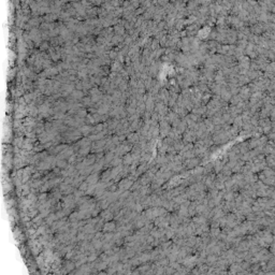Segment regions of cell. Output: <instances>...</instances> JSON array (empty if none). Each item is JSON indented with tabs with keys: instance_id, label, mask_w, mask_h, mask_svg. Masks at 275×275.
Returning a JSON list of instances; mask_svg holds the SVG:
<instances>
[{
	"instance_id": "obj_1",
	"label": "cell",
	"mask_w": 275,
	"mask_h": 275,
	"mask_svg": "<svg viewBox=\"0 0 275 275\" xmlns=\"http://www.w3.org/2000/svg\"><path fill=\"white\" fill-rule=\"evenodd\" d=\"M133 182L131 179H129L128 177H124L118 182V191L122 193L123 191H126V190H130L131 186H132Z\"/></svg>"
},
{
	"instance_id": "obj_2",
	"label": "cell",
	"mask_w": 275,
	"mask_h": 275,
	"mask_svg": "<svg viewBox=\"0 0 275 275\" xmlns=\"http://www.w3.org/2000/svg\"><path fill=\"white\" fill-rule=\"evenodd\" d=\"M74 149H73V147L72 146H68L67 148H65L63 151V152H60L58 155H56V157L58 158V159H69L70 157L74 154Z\"/></svg>"
},
{
	"instance_id": "obj_3",
	"label": "cell",
	"mask_w": 275,
	"mask_h": 275,
	"mask_svg": "<svg viewBox=\"0 0 275 275\" xmlns=\"http://www.w3.org/2000/svg\"><path fill=\"white\" fill-rule=\"evenodd\" d=\"M58 188H59V190L61 191V193L63 195H69V193H73V191H74V187H73V185H71V184H66L65 182L60 183L59 186H58Z\"/></svg>"
},
{
	"instance_id": "obj_4",
	"label": "cell",
	"mask_w": 275,
	"mask_h": 275,
	"mask_svg": "<svg viewBox=\"0 0 275 275\" xmlns=\"http://www.w3.org/2000/svg\"><path fill=\"white\" fill-rule=\"evenodd\" d=\"M96 160H97V156H96V154L95 153H93V154H88V155L84 158V160L82 161L83 162V165L85 167L86 166H93L94 163L96 162Z\"/></svg>"
},
{
	"instance_id": "obj_5",
	"label": "cell",
	"mask_w": 275,
	"mask_h": 275,
	"mask_svg": "<svg viewBox=\"0 0 275 275\" xmlns=\"http://www.w3.org/2000/svg\"><path fill=\"white\" fill-rule=\"evenodd\" d=\"M116 222H112V220H110V222H104V226H103V229L102 231L103 232H115L116 231Z\"/></svg>"
},
{
	"instance_id": "obj_6",
	"label": "cell",
	"mask_w": 275,
	"mask_h": 275,
	"mask_svg": "<svg viewBox=\"0 0 275 275\" xmlns=\"http://www.w3.org/2000/svg\"><path fill=\"white\" fill-rule=\"evenodd\" d=\"M99 173H100V172H94V173H91V174H89V175L87 176L85 181H86V182L88 183V184H97V183L99 182V179H100Z\"/></svg>"
},
{
	"instance_id": "obj_7",
	"label": "cell",
	"mask_w": 275,
	"mask_h": 275,
	"mask_svg": "<svg viewBox=\"0 0 275 275\" xmlns=\"http://www.w3.org/2000/svg\"><path fill=\"white\" fill-rule=\"evenodd\" d=\"M100 216H101L105 222H110V220L114 219V214H113L109 209L102 210V212L100 213Z\"/></svg>"
},
{
	"instance_id": "obj_8",
	"label": "cell",
	"mask_w": 275,
	"mask_h": 275,
	"mask_svg": "<svg viewBox=\"0 0 275 275\" xmlns=\"http://www.w3.org/2000/svg\"><path fill=\"white\" fill-rule=\"evenodd\" d=\"M127 140L129 141V143H131V144H136V143L139 142L140 140V134L138 132H130L128 136H127Z\"/></svg>"
},
{
	"instance_id": "obj_9",
	"label": "cell",
	"mask_w": 275,
	"mask_h": 275,
	"mask_svg": "<svg viewBox=\"0 0 275 275\" xmlns=\"http://www.w3.org/2000/svg\"><path fill=\"white\" fill-rule=\"evenodd\" d=\"M91 129H93V127L90 126V125H83L82 127L79 128V130L82 133V136H88L89 134H91Z\"/></svg>"
},
{
	"instance_id": "obj_10",
	"label": "cell",
	"mask_w": 275,
	"mask_h": 275,
	"mask_svg": "<svg viewBox=\"0 0 275 275\" xmlns=\"http://www.w3.org/2000/svg\"><path fill=\"white\" fill-rule=\"evenodd\" d=\"M120 192L118 191V190L114 192H110L109 197H108V201H109L110 203L116 202V201H118V199H120Z\"/></svg>"
},
{
	"instance_id": "obj_11",
	"label": "cell",
	"mask_w": 275,
	"mask_h": 275,
	"mask_svg": "<svg viewBox=\"0 0 275 275\" xmlns=\"http://www.w3.org/2000/svg\"><path fill=\"white\" fill-rule=\"evenodd\" d=\"M132 162H133V158H132L131 153H127V154H125L124 157H123V165L124 166H130Z\"/></svg>"
},
{
	"instance_id": "obj_12",
	"label": "cell",
	"mask_w": 275,
	"mask_h": 275,
	"mask_svg": "<svg viewBox=\"0 0 275 275\" xmlns=\"http://www.w3.org/2000/svg\"><path fill=\"white\" fill-rule=\"evenodd\" d=\"M114 153H115V156H120V157H122V156H124L125 154H127L126 149H125V146H124L122 143H120V145L116 146Z\"/></svg>"
},
{
	"instance_id": "obj_13",
	"label": "cell",
	"mask_w": 275,
	"mask_h": 275,
	"mask_svg": "<svg viewBox=\"0 0 275 275\" xmlns=\"http://www.w3.org/2000/svg\"><path fill=\"white\" fill-rule=\"evenodd\" d=\"M91 173H94V165L93 166H86L85 168H83V169L80 171L81 175H84V176H88L89 174H91Z\"/></svg>"
},
{
	"instance_id": "obj_14",
	"label": "cell",
	"mask_w": 275,
	"mask_h": 275,
	"mask_svg": "<svg viewBox=\"0 0 275 275\" xmlns=\"http://www.w3.org/2000/svg\"><path fill=\"white\" fill-rule=\"evenodd\" d=\"M120 165H123V158L120 157V156H115L112 159L111 163H110V167L113 168V167H117V166H120Z\"/></svg>"
},
{
	"instance_id": "obj_15",
	"label": "cell",
	"mask_w": 275,
	"mask_h": 275,
	"mask_svg": "<svg viewBox=\"0 0 275 275\" xmlns=\"http://www.w3.org/2000/svg\"><path fill=\"white\" fill-rule=\"evenodd\" d=\"M56 220H57V217H56L55 212H52L47 217H45V224L49 226H51L54 222H56Z\"/></svg>"
},
{
	"instance_id": "obj_16",
	"label": "cell",
	"mask_w": 275,
	"mask_h": 275,
	"mask_svg": "<svg viewBox=\"0 0 275 275\" xmlns=\"http://www.w3.org/2000/svg\"><path fill=\"white\" fill-rule=\"evenodd\" d=\"M90 152H91V146H86V147H82V148H80V151L77 152V154H79L80 156L86 157Z\"/></svg>"
},
{
	"instance_id": "obj_17",
	"label": "cell",
	"mask_w": 275,
	"mask_h": 275,
	"mask_svg": "<svg viewBox=\"0 0 275 275\" xmlns=\"http://www.w3.org/2000/svg\"><path fill=\"white\" fill-rule=\"evenodd\" d=\"M47 200H49V195H47L46 192H40V195L38 196V202H39V204L46 202Z\"/></svg>"
},
{
	"instance_id": "obj_18",
	"label": "cell",
	"mask_w": 275,
	"mask_h": 275,
	"mask_svg": "<svg viewBox=\"0 0 275 275\" xmlns=\"http://www.w3.org/2000/svg\"><path fill=\"white\" fill-rule=\"evenodd\" d=\"M24 142H25V139H24L23 136H17V138H15V139H14V146H16V147H20V148H22V147H23Z\"/></svg>"
},
{
	"instance_id": "obj_19",
	"label": "cell",
	"mask_w": 275,
	"mask_h": 275,
	"mask_svg": "<svg viewBox=\"0 0 275 275\" xmlns=\"http://www.w3.org/2000/svg\"><path fill=\"white\" fill-rule=\"evenodd\" d=\"M68 165H69V162H68V161H66V159H58V158H57L56 167L60 168L61 170L66 169L67 167H68Z\"/></svg>"
},
{
	"instance_id": "obj_20",
	"label": "cell",
	"mask_w": 275,
	"mask_h": 275,
	"mask_svg": "<svg viewBox=\"0 0 275 275\" xmlns=\"http://www.w3.org/2000/svg\"><path fill=\"white\" fill-rule=\"evenodd\" d=\"M146 170H147V166H146V163H141V165L138 167V169H136V174L138 176H140L141 174H143L144 172H146Z\"/></svg>"
},
{
	"instance_id": "obj_21",
	"label": "cell",
	"mask_w": 275,
	"mask_h": 275,
	"mask_svg": "<svg viewBox=\"0 0 275 275\" xmlns=\"http://www.w3.org/2000/svg\"><path fill=\"white\" fill-rule=\"evenodd\" d=\"M45 148V146H44V144L43 143H41V142H38L34 145V147H33V152H36V153H40V152H43V149Z\"/></svg>"
},
{
	"instance_id": "obj_22",
	"label": "cell",
	"mask_w": 275,
	"mask_h": 275,
	"mask_svg": "<svg viewBox=\"0 0 275 275\" xmlns=\"http://www.w3.org/2000/svg\"><path fill=\"white\" fill-rule=\"evenodd\" d=\"M95 190H96V184H89V185H88V188H87V190H86V195L94 196Z\"/></svg>"
},
{
	"instance_id": "obj_23",
	"label": "cell",
	"mask_w": 275,
	"mask_h": 275,
	"mask_svg": "<svg viewBox=\"0 0 275 275\" xmlns=\"http://www.w3.org/2000/svg\"><path fill=\"white\" fill-rule=\"evenodd\" d=\"M11 188H12V186H11V184L9 182H7V181H4V193H7L8 191L10 192L11 191Z\"/></svg>"
},
{
	"instance_id": "obj_24",
	"label": "cell",
	"mask_w": 275,
	"mask_h": 275,
	"mask_svg": "<svg viewBox=\"0 0 275 275\" xmlns=\"http://www.w3.org/2000/svg\"><path fill=\"white\" fill-rule=\"evenodd\" d=\"M149 179H149L148 176L146 175V174H144L143 176H141V177H140L139 181H140V183H141L142 185H145V184H147V183L149 182Z\"/></svg>"
},
{
	"instance_id": "obj_25",
	"label": "cell",
	"mask_w": 275,
	"mask_h": 275,
	"mask_svg": "<svg viewBox=\"0 0 275 275\" xmlns=\"http://www.w3.org/2000/svg\"><path fill=\"white\" fill-rule=\"evenodd\" d=\"M112 142L114 143V144H115L116 146L120 145V143H122V142H120V136H117V134H115V136H112Z\"/></svg>"
},
{
	"instance_id": "obj_26",
	"label": "cell",
	"mask_w": 275,
	"mask_h": 275,
	"mask_svg": "<svg viewBox=\"0 0 275 275\" xmlns=\"http://www.w3.org/2000/svg\"><path fill=\"white\" fill-rule=\"evenodd\" d=\"M88 185H89V184H88V183H87L86 181H84V182L82 183V184H81V185H80V187H79V189H81V190H83V191H85V192H86L87 188H88Z\"/></svg>"
},
{
	"instance_id": "obj_27",
	"label": "cell",
	"mask_w": 275,
	"mask_h": 275,
	"mask_svg": "<svg viewBox=\"0 0 275 275\" xmlns=\"http://www.w3.org/2000/svg\"><path fill=\"white\" fill-rule=\"evenodd\" d=\"M20 235V228H15V229H14V238H15V239H17Z\"/></svg>"
},
{
	"instance_id": "obj_28",
	"label": "cell",
	"mask_w": 275,
	"mask_h": 275,
	"mask_svg": "<svg viewBox=\"0 0 275 275\" xmlns=\"http://www.w3.org/2000/svg\"><path fill=\"white\" fill-rule=\"evenodd\" d=\"M73 96L75 97V98H81V97H82V93H80V91H74V93H73Z\"/></svg>"
}]
</instances>
